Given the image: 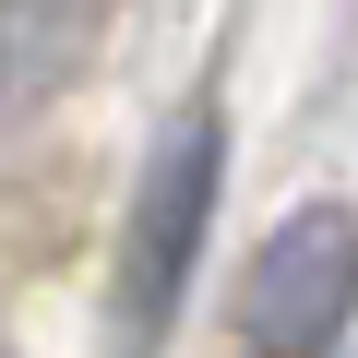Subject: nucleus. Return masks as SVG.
I'll return each mask as SVG.
<instances>
[{
  "instance_id": "1",
  "label": "nucleus",
  "mask_w": 358,
  "mask_h": 358,
  "mask_svg": "<svg viewBox=\"0 0 358 358\" xmlns=\"http://www.w3.org/2000/svg\"><path fill=\"white\" fill-rule=\"evenodd\" d=\"M227 203V84H192L167 108L155 155L131 167V203H120V275H108V358H167L179 310H192L203 239Z\"/></svg>"
},
{
  "instance_id": "2",
  "label": "nucleus",
  "mask_w": 358,
  "mask_h": 358,
  "mask_svg": "<svg viewBox=\"0 0 358 358\" xmlns=\"http://www.w3.org/2000/svg\"><path fill=\"white\" fill-rule=\"evenodd\" d=\"M346 322H358V215L346 203H299L239 263V346L251 358H334Z\"/></svg>"
},
{
  "instance_id": "3",
  "label": "nucleus",
  "mask_w": 358,
  "mask_h": 358,
  "mask_svg": "<svg viewBox=\"0 0 358 358\" xmlns=\"http://www.w3.org/2000/svg\"><path fill=\"white\" fill-rule=\"evenodd\" d=\"M96 48V0H0V155H13Z\"/></svg>"
},
{
  "instance_id": "4",
  "label": "nucleus",
  "mask_w": 358,
  "mask_h": 358,
  "mask_svg": "<svg viewBox=\"0 0 358 358\" xmlns=\"http://www.w3.org/2000/svg\"><path fill=\"white\" fill-rule=\"evenodd\" d=\"M0 358H13V334H0Z\"/></svg>"
}]
</instances>
